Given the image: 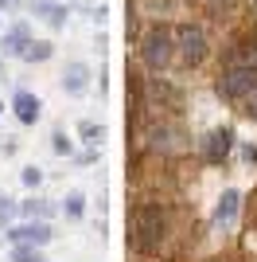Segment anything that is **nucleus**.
Masks as SVG:
<instances>
[{
    "instance_id": "1",
    "label": "nucleus",
    "mask_w": 257,
    "mask_h": 262,
    "mask_svg": "<svg viewBox=\"0 0 257 262\" xmlns=\"http://www.w3.org/2000/svg\"><path fill=\"white\" fill-rule=\"evenodd\" d=\"M164 235H168V215H164L156 204H140V208L133 211V231H128L133 251L152 254L164 243Z\"/></svg>"
},
{
    "instance_id": "13",
    "label": "nucleus",
    "mask_w": 257,
    "mask_h": 262,
    "mask_svg": "<svg viewBox=\"0 0 257 262\" xmlns=\"http://www.w3.org/2000/svg\"><path fill=\"white\" fill-rule=\"evenodd\" d=\"M20 211H23L28 219H51V211H55V208L47 204V200H23Z\"/></svg>"
},
{
    "instance_id": "14",
    "label": "nucleus",
    "mask_w": 257,
    "mask_h": 262,
    "mask_svg": "<svg viewBox=\"0 0 257 262\" xmlns=\"http://www.w3.org/2000/svg\"><path fill=\"white\" fill-rule=\"evenodd\" d=\"M12 262H47L39 254V247H28V243H16L12 247Z\"/></svg>"
},
{
    "instance_id": "21",
    "label": "nucleus",
    "mask_w": 257,
    "mask_h": 262,
    "mask_svg": "<svg viewBox=\"0 0 257 262\" xmlns=\"http://www.w3.org/2000/svg\"><path fill=\"white\" fill-rule=\"evenodd\" d=\"M253 4H257V0H253Z\"/></svg>"
},
{
    "instance_id": "16",
    "label": "nucleus",
    "mask_w": 257,
    "mask_h": 262,
    "mask_svg": "<svg viewBox=\"0 0 257 262\" xmlns=\"http://www.w3.org/2000/svg\"><path fill=\"white\" fill-rule=\"evenodd\" d=\"M78 133H82V141H86V145H97L101 137H106V129H101L97 121H82V125H78Z\"/></svg>"
},
{
    "instance_id": "15",
    "label": "nucleus",
    "mask_w": 257,
    "mask_h": 262,
    "mask_svg": "<svg viewBox=\"0 0 257 262\" xmlns=\"http://www.w3.org/2000/svg\"><path fill=\"white\" fill-rule=\"evenodd\" d=\"M63 211L70 219H82V211H86V196L82 192H70V196H66V204H63Z\"/></svg>"
},
{
    "instance_id": "7",
    "label": "nucleus",
    "mask_w": 257,
    "mask_h": 262,
    "mask_svg": "<svg viewBox=\"0 0 257 262\" xmlns=\"http://www.w3.org/2000/svg\"><path fill=\"white\" fill-rule=\"evenodd\" d=\"M86 86H90V67L86 63H66V71H63V90L66 94H86Z\"/></svg>"
},
{
    "instance_id": "3",
    "label": "nucleus",
    "mask_w": 257,
    "mask_h": 262,
    "mask_svg": "<svg viewBox=\"0 0 257 262\" xmlns=\"http://www.w3.org/2000/svg\"><path fill=\"white\" fill-rule=\"evenodd\" d=\"M253 86H257V71H253V63H234V67H226L222 75H218V82H214L218 98H226V102L246 98Z\"/></svg>"
},
{
    "instance_id": "5",
    "label": "nucleus",
    "mask_w": 257,
    "mask_h": 262,
    "mask_svg": "<svg viewBox=\"0 0 257 262\" xmlns=\"http://www.w3.org/2000/svg\"><path fill=\"white\" fill-rule=\"evenodd\" d=\"M55 231L47 227V219H32V223H20V227H8V239L12 243H28V247H43L51 243Z\"/></svg>"
},
{
    "instance_id": "11",
    "label": "nucleus",
    "mask_w": 257,
    "mask_h": 262,
    "mask_svg": "<svg viewBox=\"0 0 257 262\" xmlns=\"http://www.w3.org/2000/svg\"><path fill=\"white\" fill-rule=\"evenodd\" d=\"M238 204H242V196H238L234 188H226L222 196H218V204H214V223H230L238 215Z\"/></svg>"
},
{
    "instance_id": "18",
    "label": "nucleus",
    "mask_w": 257,
    "mask_h": 262,
    "mask_svg": "<svg viewBox=\"0 0 257 262\" xmlns=\"http://www.w3.org/2000/svg\"><path fill=\"white\" fill-rule=\"evenodd\" d=\"M51 149H55V153H70V141H66V133H63V129H55V133H51Z\"/></svg>"
},
{
    "instance_id": "2",
    "label": "nucleus",
    "mask_w": 257,
    "mask_h": 262,
    "mask_svg": "<svg viewBox=\"0 0 257 262\" xmlns=\"http://www.w3.org/2000/svg\"><path fill=\"white\" fill-rule=\"evenodd\" d=\"M171 55H175V32L164 28V24L148 28V32H144V43H140L144 67H148V71H164V67L171 63Z\"/></svg>"
},
{
    "instance_id": "8",
    "label": "nucleus",
    "mask_w": 257,
    "mask_h": 262,
    "mask_svg": "<svg viewBox=\"0 0 257 262\" xmlns=\"http://www.w3.org/2000/svg\"><path fill=\"white\" fill-rule=\"evenodd\" d=\"M28 43H32V28L28 24H12L8 32H4V55H20L23 59V51H28Z\"/></svg>"
},
{
    "instance_id": "9",
    "label": "nucleus",
    "mask_w": 257,
    "mask_h": 262,
    "mask_svg": "<svg viewBox=\"0 0 257 262\" xmlns=\"http://www.w3.org/2000/svg\"><path fill=\"white\" fill-rule=\"evenodd\" d=\"M43 102L35 98V94H28V90H20V94H16V98H12V110H16V118L23 121V125H35V121H39V114H43Z\"/></svg>"
},
{
    "instance_id": "17",
    "label": "nucleus",
    "mask_w": 257,
    "mask_h": 262,
    "mask_svg": "<svg viewBox=\"0 0 257 262\" xmlns=\"http://www.w3.org/2000/svg\"><path fill=\"white\" fill-rule=\"evenodd\" d=\"M12 215H16V200L0 192V227H8V223H12Z\"/></svg>"
},
{
    "instance_id": "19",
    "label": "nucleus",
    "mask_w": 257,
    "mask_h": 262,
    "mask_svg": "<svg viewBox=\"0 0 257 262\" xmlns=\"http://www.w3.org/2000/svg\"><path fill=\"white\" fill-rule=\"evenodd\" d=\"M39 180H43L39 168H23V184H28V188H39Z\"/></svg>"
},
{
    "instance_id": "4",
    "label": "nucleus",
    "mask_w": 257,
    "mask_h": 262,
    "mask_svg": "<svg viewBox=\"0 0 257 262\" xmlns=\"http://www.w3.org/2000/svg\"><path fill=\"white\" fill-rule=\"evenodd\" d=\"M175 51H179V59L187 67H199L207 59V35H203V28H195V24L175 28Z\"/></svg>"
},
{
    "instance_id": "20",
    "label": "nucleus",
    "mask_w": 257,
    "mask_h": 262,
    "mask_svg": "<svg viewBox=\"0 0 257 262\" xmlns=\"http://www.w3.org/2000/svg\"><path fill=\"white\" fill-rule=\"evenodd\" d=\"M246 114H249V118L257 121V86H253V90L246 94Z\"/></svg>"
},
{
    "instance_id": "10",
    "label": "nucleus",
    "mask_w": 257,
    "mask_h": 262,
    "mask_svg": "<svg viewBox=\"0 0 257 262\" xmlns=\"http://www.w3.org/2000/svg\"><path fill=\"white\" fill-rule=\"evenodd\" d=\"M35 16H39L47 28H66V8L55 4V0H35Z\"/></svg>"
},
{
    "instance_id": "12",
    "label": "nucleus",
    "mask_w": 257,
    "mask_h": 262,
    "mask_svg": "<svg viewBox=\"0 0 257 262\" xmlns=\"http://www.w3.org/2000/svg\"><path fill=\"white\" fill-rule=\"evenodd\" d=\"M51 55H55V43H47V39H32L28 51H23V59H28V63H47Z\"/></svg>"
},
{
    "instance_id": "6",
    "label": "nucleus",
    "mask_w": 257,
    "mask_h": 262,
    "mask_svg": "<svg viewBox=\"0 0 257 262\" xmlns=\"http://www.w3.org/2000/svg\"><path fill=\"white\" fill-rule=\"evenodd\" d=\"M230 149H234V129H214L207 137V161L211 164H222L230 157Z\"/></svg>"
}]
</instances>
